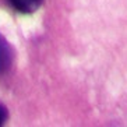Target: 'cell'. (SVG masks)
<instances>
[{"instance_id":"7a4b0ae2","label":"cell","mask_w":127,"mask_h":127,"mask_svg":"<svg viewBox=\"0 0 127 127\" xmlns=\"http://www.w3.org/2000/svg\"><path fill=\"white\" fill-rule=\"evenodd\" d=\"M8 1L17 11L24 13V14L36 11L43 3V0H8Z\"/></svg>"},{"instance_id":"3957f363","label":"cell","mask_w":127,"mask_h":127,"mask_svg":"<svg viewBox=\"0 0 127 127\" xmlns=\"http://www.w3.org/2000/svg\"><path fill=\"white\" fill-rule=\"evenodd\" d=\"M8 119V112H7V108L4 106L3 103H0V126H3Z\"/></svg>"},{"instance_id":"6da1fadb","label":"cell","mask_w":127,"mask_h":127,"mask_svg":"<svg viewBox=\"0 0 127 127\" xmlns=\"http://www.w3.org/2000/svg\"><path fill=\"white\" fill-rule=\"evenodd\" d=\"M13 60H14V52L11 45L3 35H0V74L6 73L11 67Z\"/></svg>"}]
</instances>
